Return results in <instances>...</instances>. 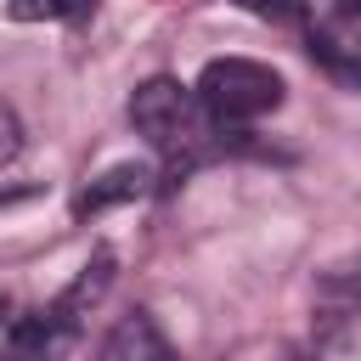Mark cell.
<instances>
[{"label":"cell","mask_w":361,"mask_h":361,"mask_svg":"<svg viewBox=\"0 0 361 361\" xmlns=\"http://www.w3.org/2000/svg\"><path fill=\"white\" fill-rule=\"evenodd\" d=\"M90 6H96V0H6V17H11V23H45V17L79 23Z\"/></svg>","instance_id":"ba28073f"},{"label":"cell","mask_w":361,"mask_h":361,"mask_svg":"<svg viewBox=\"0 0 361 361\" xmlns=\"http://www.w3.org/2000/svg\"><path fill=\"white\" fill-rule=\"evenodd\" d=\"M237 6L254 17H271V23H305V0H237Z\"/></svg>","instance_id":"8fae6325"},{"label":"cell","mask_w":361,"mask_h":361,"mask_svg":"<svg viewBox=\"0 0 361 361\" xmlns=\"http://www.w3.org/2000/svg\"><path fill=\"white\" fill-rule=\"evenodd\" d=\"M192 96H197V107H203V118L214 130H243V124L276 113L282 96H288V85H282L276 68H265L254 56H214L197 73Z\"/></svg>","instance_id":"7a4b0ae2"},{"label":"cell","mask_w":361,"mask_h":361,"mask_svg":"<svg viewBox=\"0 0 361 361\" xmlns=\"http://www.w3.org/2000/svg\"><path fill=\"white\" fill-rule=\"evenodd\" d=\"M85 316L62 299H51L45 310H28L6 327V344H0V361H62L79 338Z\"/></svg>","instance_id":"3957f363"},{"label":"cell","mask_w":361,"mask_h":361,"mask_svg":"<svg viewBox=\"0 0 361 361\" xmlns=\"http://www.w3.org/2000/svg\"><path fill=\"white\" fill-rule=\"evenodd\" d=\"M130 124H135V135H147V147L152 152H169L175 158V175H186L209 147H220V141H209V135H220L209 118H203V107H197V96L180 85V79H147V85H135V96H130Z\"/></svg>","instance_id":"6da1fadb"},{"label":"cell","mask_w":361,"mask_h":361,"mask_svg":"<svg viewBox=\"0 0 361 361\" xmlns=\"http://www.w3.org/2000/svg\"><path fill=\"white\" fill-rule=\"evenodd\" d=\"M322 28H327L333 39H344V45H355V51H361V0H327Z\"/></svg>","instance_id":"9c48e42d"},{"label":"cell","mask_w":361,"mask_h":361,"mask_svg":"<svg viewBox=\"0 0 361 361\" xmlns=\"http://www.w3.org/2000/svg\"><path fill=\"white\" fill-rule=\"evenodd\" d=\"M322 293H327V299H350V305H361V254L344 259V265H333V271L322 276Z\"/></svg>","instance_id":"30bf717a"},{"label":"cell","mask_w":361,"mask_h":361,"mask_svg":"<svg viewBox=\"0 0 361 361\" xmlns=\"http://www.w3.org/2000/svg\"><path fill=\"white\" fill-rule=\"evenodd\" d=\"M147 186H152V169L147 164H113L107 175H96L79 197H73V214L85 220V214H102V209H113V203H135V197H147Z\"/></svg>","instance_id":"5b68a950"},{"label":"cell","mask_w":361,"mask_h":361,"mask_svg":"<svg viewBox=\"0 0 361 361\" xmlns=\"http://www.w3.org/2000/svg\"><path fill=\"white\" fill-rule=\"evenodd\" d=\"M17 152H23V118H17V113L0 102V169H6Z\"/></svg>","instance_id":"7c38bea8"},{"label":"cell","mask_w":361,"mask_h":361,"mask_svg":"<svg viewBox=\"0 0 361 361\" xmlns=\"http://www.w3.org/2000/svg\"><path fill=\"white\" fill-rule=\"evenodd\" d=\"M282 361H310V355H282Z\"/></svg>","instance_id":"4fadbf2b"},{"label":"cell","mask_w":361,"mask_h":361,"mask_svg":"<svg viewBox=\"0 0 361 361\" xmlns=\"http://www.w3.org/2000/svg\"><path fill=\"white\" fill-rule=\"evenodd\" d=\"M310 56H316L333 79H344L350 90H361V51H355V45H344V39H333L322 23L310 28Z\"/></svg>","instance_id":"52a82bcc"},{"label":"cell","mask_w":361,"mask_h":361,"mask_svg":"<svg viewBox=\"0 0 361 361\" xmlns=\"http://www.w3.org/2000/svg\"><path fill=\"white\" fill-rule=\"evenodd\" d=\"M96 361H175V350H169V338H164V327H158L152 310H124L102 333Z\"/></svg>","instance_id":"277c9868"},{"label":"cell","mask_w":361,"mask_h":361,"mask_svg":"<svg viewBox=\"0 0 361 361\" xmlns=\"http://www.w3.org/2000/svg\"><path fill=\"white\" fill-rule=\"evenodd\" d=\"M107 288H113V248H96V254L85 259V271H79L56 299H62V305H73L79 316H90V305H96Z\"/></svg>","instance_id":"8992f818"}]
</instances>
